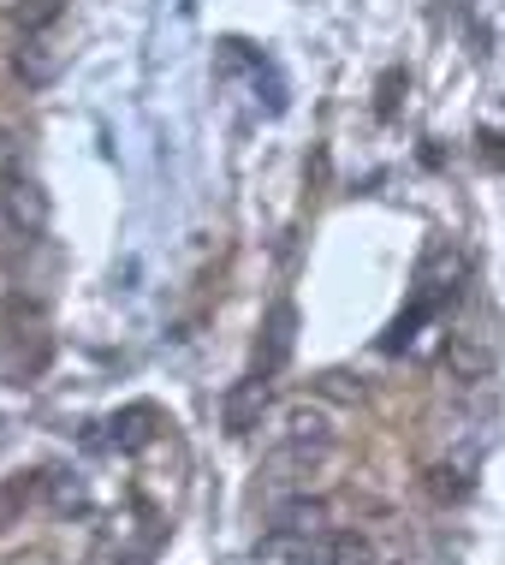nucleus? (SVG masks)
<instances>
[{
	"label": "nucleus",
	"instance_id": "f257e3e1",
	"mask_svg": "<svg viewBox=\"0 0 505 565\" xmlns=\"http://www.w3.org/2000/svg\"><path fill=\"white\" fill-rule=\"evenodd\" d=\"M298 565H375V547L357 530H321L298 547Z\"/></svg>",
	"mask_w": 505,
	"mask_h": 565
},
{
	"label": "nucleus",
	"instance_id": "f03ea898",
	"mask_svg": "<svg viewBox=\"0 0 505 565\" xmlns=\"http://www.w3.org/2000/svg\"><path fill=\"white\" fill-rule=\"evenodd\" d=\"M0 203H7V221L19 226L24 238H36L42 226H49V191H42L30 173L7 179V185H0Z\"/></svg>",
	"mask_w": 505,
	"mask_h": 565
},
{
	"label": "nucleus",
	"instance_id": "7ed1b4c3",
	"mask_svg": "<svg viewBox=\"0 0 505 565\" xmlns=\"http://www.w3.org/2000/svg\"><path fill=\"white\" fill-rule=\"evenodd\" d=\"M286 447L292 452H310V458H321L333 447V417L321 405H286Z\"/></svg>",
	"mask_w": 505,
	"mask_h": 565
},
{
	"label": "nucleus",
	"instance_id": "20e7f679",
	"mask_svg": "<svg viewBox=\"0 0 505 565\" xmlns=\"http://www.w3.org/2000/svg\"><path fill=\"white\" fill-rule=\"evenodd\" d=\"M155 429H161L155 405H126V411H114V423H107V440H114L119 452H143L149 440H155Z\"/></svg>",
	"mask_w": 505,
	"mask_h": 565
},
{
	"label": "nucleus",
	"instance_id": "39448f33",
	"mask_svg": "<svg viewBox=\"0 0 505 565\" xmlns=\"http://www.w3.org/2000/svg\"><path fill=\"white\" fill-rule=\"evenodd\" d=\"M292 345H298V310H292V303H273V310H268V328H262V375L286 370Z\"/></svg>",
	"mask_w": 505,
	"mask_h": 565
},
{
	"label": "nucleus",
	"instance_id": "423d86ee",
	"mask_svg": "<svg viewBox=\"0 0 505 565\" xmlns=\"http://www.w3.org/2000/svg\"><path fill=\"white\" fill-rule=\"evenodd\" d=\"M262 411H268V375L238 381V387L226 393V429H233V435H250L256 423H262Z\"/></svg>",
	"mask_w": 505,
	"mask_h": 565
},
{
	"label": "nucleus",
	"instance_id": "0eeeda50",
	"mask_svg": "<svg viewBox=\"0 0 505 565\" xmlns=\"http://www.w3.org/2000/svg\"><path fill=\"white\" fill-rule=\"evenodd\" d=\"M447 370L458 381H482L494 370V345H487V333H452L447 340Z\"/></svg>",
	"mask_w": 505,
	"mask_h": 565
},
{
	"label": "nucleus",
	"instance_id": "6e6552de",
	"mask_svg": "<svg viewBox=\"0 0 505 565\" xmlns=\"http://www.w3.org/2000/svg\"><path fill=\"white\" fill-rule=\"evenodd\" d=\"M327 500H292V507H280V518H273V530H280V536H321V530H327Z\"/></svg>",
	"mask_w": 505,
	"mask_h": 565
},
{
	"label": "nucleus",
	"instance_id": "1a4fd4ad",
	"mask_svg": "<svg viewBox=\"0 0 505 565\" xmlns=\"http://www.w3.org/2000/svg\"><path fill=\"white\" fill-rule=\"evenodd\" d=\"M12 66H19V78H24V84H49L54 72H60V60H54V49H49L42 36H30L24 49L12 54Z\"/></svg>",
	"mask_w": 505,
	"mask_h": 565
},
{
	"label": "nucleus",
	"instance_id": "9d476101",
	"mask_svg": "<svg viewBox=\"0 0 505 565\" xmlns=\"http://www.w3.org/2000/svg\"><path fill=\"white\" fill-rule=\"evenodd\" d=\"M470 488H476V477H470L464 458H458V465H434V470H428V494H434V500H470Z\"/></svg>",
	"mask_w": 505,
	"mask_h": 565
},
{
	"label": "nucleus",
	"instance_id": "9b49d317",
	"mask_svg": "<svg viewBox=\"0 0 505 565\" xmlns=\"http://www.w3.org/2000/svg\"><path fill=\"white\" fill-rule=\"evenodd\" d=\"M405 89H410V78H405L399 66H393V72H380V84H375V119H399Z\"/></svg>",
	"mask_w": 505,
	"mask_h": 565
},
{
	"label": "nucleus",
	"instance_id": "f8f14e48",
	"mask_svg": "<svg viewBox=\"0 0 505 565\" xmlns=\"http://www.w3.org/2000/svg\"><path fill=\"white\" fill-rule=\"evenodd\" d=\"M60 7H66V0H24V7L12 12V24H19L24 36H36V30H49L60 19Z\"/></svg>",
	"mask_w": 505,
	"mask_h": 565
},
{
	"label": "nucleus",
	"instance_id": "ddd939ff",
	"mask_svg": "<svg viewBox=\"0 0 505 565\" xmlns=\"http://www.w3.org/2000/svg\"><path fill=\"white\" fill-rule=\"evenodd\" d=\"M19 173H24V137L0 126V185H7V179H19Z\"/></svg>",
	"mask_w": 505,
	"mask_h": 565
},
{
	"label": "nucleus",
	"instance_id": "4468645a",
	"mask_svg": "<svg viewBox=\"0 0 505 565\" xmlns=\"http://www.w3.org/2000/svg\"><path fill=\"white\" fill-rule=\"evenodd\" d=\"M49 488H54V500H60V507H78V500H84V494H78V482H66L60 470H54V482H49Z\"/></svg>",
	"mask_w": 505,
	"mask_h": 565
},
{
	"label": "nucleus",
	"instance_id": "2eb2a0df",
	"mask_svg": "<svg viewBox=\"0 0 505 565\" xmlns=\"http://www.w3.org/2000/svg\"><path fill=\"white\" fill-rule=\"evenodd\" d=\"M476 143H482V156H487V161H499V167H505V137H499V131H482Z\"/></svg>",
	"mask_w": 505,
	"mask_h": 565
},
{
	"label": "nucleus",
	"instance_id": "dca6fc26",
	"mask_svg": "<svg viewBox=\"0 0 505 565\" xmlns=\"http://www.w3.org/2000/svg\"><path fill=\"white\" fill-rule=\"evenodd\" d=\"M119 565H149V559H137V554H126V559H119Z\"/></svg>",
	"mask_w": 505,
	"mask_h": 565
}]
</instances>
